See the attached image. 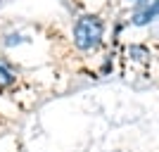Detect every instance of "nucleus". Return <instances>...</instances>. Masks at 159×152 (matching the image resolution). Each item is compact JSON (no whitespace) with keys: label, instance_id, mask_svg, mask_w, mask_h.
Returning <instances> with one entry per match:
<instances>
[{"label":"nucleus","instance_id":"f257e3e1","mask_svg":"<svg viewBox=\"0 0 159 152\" xmlns=\"http://www.w3.org/2000/svg\"><path fill=\"white\" fill-rule=\"evenodd\" d=\"M102 38V21L93 14H86V17H81L76 21V26H74V43L76 48L81 50H90L95 48Z\"/></svg>","mask_w":159,"mask_h":152},{"label":"nucleus","instance_id":"f03ea898","mask_svg":"<svg viewBox=\"0 0 159 152\" xmlns=\"http://www.w3.org/2000/svg\"><path fill=\"white\" fill-rule=\"evenodd\" d=\"M159 14V0H138L135 12H133V24L135 26H145L147 21H152Z\"/></svg>","mask_w":159,"mask_h":152},{"label":"nucleus","instance_id":"7ed1b4c3","mask_svg":"<svg viewBox=\"0 0 159 152\" xmlns=\"http://www.w3.org/2000/svg\"><path fill=\"white\" fill-rule=\"evenodd\" d=\"M12 81H14V74L7 69L5 62H0V86H10Z\"/></svg>","mask_w":159,"mask_h":152},{"label":"nucleus","instance_id":"20e7f679","mask_svg":"<svg viewBox=\"0 0 159 152\" xmlns=\"http://www.w3.org/2000/svg\"><path fill=\"white\" fill-rule=\"evenodd\" d=\"M14 43H21L19 36H10V40H7V45H14Z\"/></svg>","mask_w":159,"mask_h":152}]
</instances>
